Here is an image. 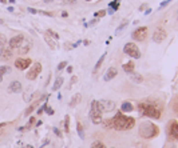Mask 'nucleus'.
<instances>
[{"mask_svg":"<svg viewBox=\"0 0 178 148\" xmlns=\"http://www.w3.org/2000/svg\"><path fill=\"white\" fill-rule=\"evenodd\" d=\"M112 121H114V130H117V131L131 130L135 125V119L131 116H126L122 112H118L115 116L112 117Z\"/></svg>","mask_w":178,"mask_h":148,"instance_id":"1","label":"nucleus"},{"mask_svg":"<svg viewBox=\"0 0 178 148\" xmlns=\"http://www.w3.org/2000/svg\"><path fill=\"white\" fill-rule=\"evenodd\" d=\"M138 111H139V114L142 116L153 117V119H159L161 117V111L154 104L147 103V101L138 104Z\"/></svg>","mask_w":178,"mask_h":148,"instance_id":"2","label":"nucleus"},{"mask_svg":"<svg viewBox=\"0 0 178 148\" xmlns=\"http://www.w3.org/2000/svg\"><path fill=\"white\" fill-rule=\"evenodd\" d=\"M159 130L154 123L151 121H143L139 125V135L143 139H151L154 136H157Z\"/></svg>","mask_w":178,"mask_h":148,"instance_id":"3","label":"nucleus"},{"mask_svg":"<svg viewBox=\"0 0 178 148\" xmlns=\"http://www.w3.org/2000/svg\"><path fill=\"white\" fill-rule=\"evenodd\" d=\"M90 117H91V121L94 124H101L102 121H103V119H102V111L99 110L98 101H97V100H92V101H91Z\"/></svg>","mask_w":178,"mask_h":148,"instance_id":"4","label":"nucleus"},{"mask_svg":"<svg viewBox=\"0 0 178 148\" xmlns=\"http://www.w3.org/2000/svg\"><path fill=\"white\" fill-rule=\"evenodd\" d=\"M123 52H125L126 55H129L130 58H134V59L141 58V51H139V48L137 47L135 43H127V44L123 47Z\"/></svg>","mask_w":178,"mask_h":148,"instance_id":"5","label":"nucleus"},{"mask_svg":"<svg viewBox=\"0 0 178 148\" xmlns=\"http://www.w3.org/2000/svg\"><path fill=\"white\" fill-rule=\"evenodd\" d=\"M40 72H42V64H40V63H34V64L30 67L28 72L26 73V77H27L28 80H35L36 77L40 75Z\"/></svg>","mask_w":178,"mask_h":148,"instance_id":"6","label":"nucleus"},{"mask_svg":"<svg viewBox=\"0 0 178 148\" xmlns=\"http://www.w3.org/2000/svg\"><path fill=\"white\" fill-rule=\"evenodd\" d=\"M98 107L102 112H111L115 110V103L112 100H99Z\"/></svg>","mask_w":178,"mask_h":148,"instance_id":"7","label":"nucleus"},{"mask_svg":"<svg viewBox=\"0 0 178 148\" xmlns=\"http://www.w3.org/2000/svg\"><path fill=\"white\" fill-rule=\"evenodd\" d=\"M131 38L137 41H143L147 38V27H139L131 34Z\"/></svg>","mask_w":178,"mask_h":148,"instance_id":"8","label":"nucleus"},{"mask_svg":"<svg viewBox=\"0 0 178 148\" xmlns=\"http://www.w3.org/2000/svg\"><path fill=\"white\" fill-rule=\"evenodd\" d=\"M32 64V60L31 59H27V58H19L15 60V67L19 69V71H24V69L30 68Z\"/></svg>","mask_w":178,"mask_h":148,"instance_id":"9","label":"nucleus"},{"mask_svg":"<svg viewBox=\"0 0 178 148\" xmlns=\"http://www.w3.org/2000/svg\"><path fill=\"white\" fill-rule=\"evenodd\" d=\"M23 40H24V35H15L14 38H11L10 41H8V45H10L11 49H15V48H19V45L23 43Z\"/></svg>","mask_w":178,"mask_h":148,"instance_id":"10","label":"nucleus"},{"mask_svg":"<svg viewBox=\"0 0 178 148\" xmlns=\"http://www.w3.org/2000/svg\"><path fill=\"white\" fill-rule=\"evenodd\" d=\"M166 36H168L166 29H164V28H157L155 32L153 34V40L155 41V43H161V41H164L165 39H166Z\"/></svg>","mask_w":178,"mask_h":148,"instance_id":"11","label":"nucleus"},{"mask_svg":"<svg viewBox=\"0 0 178 148\" xmlns=\"http://www.w3.org/2000/svg\"><path fill=\"white\" fill-rule=\"evenodd\" d=\"M12 49L10 47H3V48H0V60H3V62H8L11 58H12Z\"/></svg>","mask_w":178,"mask_h":148,"instance_id":"12","label":"nucleus"},{"mask_svg":"<svg viewBox=\"0 0 178 148\" xmlns=\"http://www.w3.org/2000/svg\"><path fill=\"white\" fill-rule=\"evenodd\" d=\"M31 47H32L31 40H26V39H24V40H23V43L19 45V48H18L19 55H26V53H28V51L31 49Z\"/></svg>","mask_w":178,"mask_h":148,"instance_id":"13","label":"nucleus"},{"mask_svg":"<svg viewBox=\"0 0 178 148\" xmlns=\"http://www.w3.org/2000/svg\"><path fill=\"white\" fill-rule=\"evenodd\" d=\"M20 91H21V83L18 82V80L12 82L10 84V87H8V92L11 93H19Z\"/></svg>","mask_w":178,"mask_h":148,"instance_id":"14","label":"nucleus"},{"mask_svg":"<svg viewBox=\"0 0 178 148\" xmlns=\"http://www.w3.org/2000/svg\"><path fill=\"white\" fill-rule=\"evenodd\" d=\"M117 75H118V71H117V68L111 67V68H108L107 72L105 73V76H103V80H105V82H110V80H112Z\"/></svg>","mask_w":178,"mask_h":148,"instance_id":"15","label":"nucleus"},{"mask_svg":"<svg viewBox=\"0 0 178 148\" xmlns=\"http://www.w3.org/2000/svg\"><path fill=\"white\" fill-rule=\"evenodd\" d=\"M121 111L122 112H131V111H134V106L130 101H123L122 106H121Z\"/></svg>","mask_w":178,"mask_h":148,"instance_id":"16","label":"nucleus"},{"mask_svg":"<svg viewBox=\"0 0 178 148\" xmlns=\"http://www.w3.org/2000/svg\"><path fill=\"white\" fill-rule=\"evenodd\" d=\"M170 136L171 138H177L178 136V123L177 121H173L170 125Z\"/></svg>","mask_w":178,"mask_h":148,"instance_id":"17","label":"nucleus"},{"mask_svg":"<svg viewBox=\"0 0 178 148\" xmlns=\"http://www.w3.org/2000/svg\"><path fill=\"white\" fill-rule=\"evenodd\" d=\"M134 63L133 62H127V63H125L122 66V68H123V71L125 72H127V73H131V72H134Z\"/></svg>","mask_w":178,"mask_h":148,"instance_id":"18","label":"nucleus"},{"mask_svg":"<svg viewBox=\"0 0 178 148\" xmlns=\"http://www.w3.org/2000/svg\"><path fill=\"white\" fill-rule=\"evenodd\" d=\"M79 101H80V93H75V95L72 96V99H71V101H70V107L71 108L77 107L78 104H79Z\"/></svg>","mask_w":178,"mask_h":148,"instance_id":"19","label":"nucleus"},{"mask_svg":"<svg viewBox=\"0 0 178 148\" xmlns=\"http://www.w3.org/2000/svg\"><path fill=\"white\" fill-rule=\"evenodd\" d=\"M130 77H131V80L135 83H138V84H141V83L143 82V77L139 75V73H135V72H131L130 73Z\"/></svg>","mask_w":178,"mask_h":148,"instance_id":"20","label":"nucleus"},{"mask_svg":"<svg viewBox=\"0 0 178 148\" xmlns=\"http://www.w3.org/2000/svg\"><path fill=\"white\" fill-rule=\"evenodd\" d=\"M44 40H46V43L48 44L50 48H52V49H55V48H56V43H55V40H52V39L50 38L48 35H46V36H44Z\"/></svg>","mask_w":178,"mask_h":148,"instance_id":"21","label":"nucleus"},{"mask_svg":"<svg viewBox=\"0 0 178 148\" xmlns=\"http://www.w3.org/2000/svg\"><path fill=\"white\" fill-rule=\"evenodd\" d=\"M62 84H63V77H58V79L55 80V83H54V87H52V91H58L62 87Z\"/></svg>","mask_w":178,"mask_h":148,"instance_id":"22","label":"nucleus"},{"mask_svg":"<svg viewBox=\"0 0 178 148\" xmlns=\"http://www.w3.org/2000/svg\"><path fill=\"white\" fill-rule=\"evenodd\" d=\"M105 58H106V53H105V55H102L101 58H99V60H98V62H97V64H95V68H94V73L97 72V71H98L99 68H101V66H102V64H103V62H105Z\"/></svg>","mask_w":178,"mask_h":148,"instance_id":"23","label":"nucleus"},{"mask_svg":"<svg viewBox=\"0 0 178 148\" xmlns=\"http://www.w3.org/2000/svg\"><path fill=\"white\" fill-rule=\"evenodd\" d=\"M40 101H42V100H39V101H36V103H34V104H32V106H30V107H28V108H27V110H26V116H28V115L31 114L32 111L35 110V108H36V107H38L39 104H40Z\"/></svg>","mask_w":178,"mask_h":148,"instance_id":"24","label":"nucleus"},{"mask_svg":"<svg viewBox=\"0 0 178 148\" xmlns=\"http://www.w3.org/2000/svg\"><path fill=\"white\" fill-rule=\"evenodd\" d=\"M103 123V125H105L106 128H111V130H114V121H112V117L111 119H106L105 121H102Z\"/></svg>","mask_w":178,"mask_h":148,"instance_id":"25","label":"nucleus"},{"mask_svg":"<svg viewBox=\"0 0 178 148\" xmlns=\"http://www.w3.org/2000/svg\"><path fill=\"white\" fill-rule=\"evenodd\" d=\"M77 131H78V135H79L80 139H84V132H83V127L80 123H77Z\"/></svg>","mask_w":178,"mask_h":148,"instance_id":"26","label":"nucleus"},{"mask_svg":"<svg viewBox=\"0 0 178 148\" xmlns=\"http://www.w3.org/2000/svg\"><path fill=\"white\" fill-rule=\"evenodd\" d=\"M6 44H7V38H6V35L0 32V48L6 47Z\"/></svg>","mask_w":178,"mask_h":148,"instance_id":"27","label":"nucleus"},{"mask_svg":"<svg viewBox=\"0 0 178 148\" xmlns=\"http://www.w3.org/2000/svg\"><path fill=\"white\" fill-rule=\"evenodd\" d=\"M64 131H70V116L68 115H66V117H64Z\"/></svg>","mask_w":178,"mask_h":148,"instance_id":"28","label":"nucleus"},{"mask_svg":"<svg viewBox=\"0 0 178 148\" xmlns=\"http://www.w3.org/2000/svg\"><path fill=\"white\" fill-rule=\"evenodd\" d=\"M11 71V68L8 66H1L0 67V75L3 76V75H6V73H8Z\"/></svg>","mask_w":178,"mask_h":148,"instance_id":"29","label":"nucleus"},{"mask_svg":"<svg viewBox=\"0 0 178 148\" xmlns=\"http://www.w3.org/2000/svg\"><path fill=\"white\" fill-rule=\"evenodd\" d=\"M91 148H106V147L102 141H94V143L91 144Z\"/></svg>","mask_w":178,"mask_h":148,"instance_id":"30","label":"nucleus"},{"mask_svg":"<svg viewBox=\"0 0 178 148\" xmlns=\"http://www.w3.org/2000/svg\"><path fill=\"white\" fill-rule=\"evenodd\" d=\"M66 66H67V62H62L59 66H58V69H59V71H62V69L66 68Z\"/></svg>","mask_w":178,"mask_h":148,"instance_id":"31","label":"nucleus"},{"mask_svg":"<svg viewBox=\"0 0 178 148\" xmlns=\"http://www.w3.org/2000/svg\"><path fill=\"white\" fill-rule=\"evenodd\" d=\"M46 112H47V114H48V115H54V110H52V108H51V107H48V106H46Z\"/></svg>","mask_w":178,"mask_h":148,"instance_id":"32","label":"nucleus"},{"mask_svg":"<svg viewBox=\"0 0 178 148\" xmlns=\"http://www.w3.org/2000/svg\"><path fill=\"white\" fill-rule=\"evenodd\" d=\"M105 15H106V11L102 10V11H99V12H97V14H95V16H97V17H102V16H105Z\"/></svg>","mask_w":178,"mask_h":148,"instance_id":"33","label":"nucleus"},{"mask_svg":"<svg viewBox=\"0 0 178 148\" xmlns=\"http://www.w3.org/2000/svg\"><path fill=\"white\" fill-rule=\"evenodd\" d=\"M35 123V117H30V121H28V124H27V127H24V128H30L32 125V124Z\"/></svg>","mask_w":178,"mask_h":148,"instance_id":"34","label":"nucleus"},{"mask_svg":"<svg viewBox=\"0 0 178 148\" xmlns=\"http://www.w3.org/2000/svg\"><path fill=\"white\" fill-rule=\"evenodd\" d=\"M126 25H127V21L125 20V21H123V23H122V24H121L118 28H117V32H119V31H121V29H122V28H125Z\"/></svg>","mask_w":178,"mask_h":148,"instance_id":"35","label":"nucleus"},{"mask_svg":"<svg viewBox=\"0 0 178 148\" xmlns=\"http://www.w3.org/2000/svg\"><path fill=\"white\" fill-rule=\"evenodd\" d=\"M46 106H47V104H43V106H42V108H39V110H38V115H42L43 114V112H44V110H46Z\"/></svg>","mask_w":178,"mask_h":148,"instance_id":"36","label":"nucleus"},{"mask_svg":"<svg viewBox=\"0 0 178 148\" xmlns=\"http://www.w3.org/2000/svg\"><path fill=\"white\" fill-rule=\"evenodd\" d=\"M47 32H48V34L51 35V36H54V38H55V39H59V35H58V34H55V32H54V31H51V29H48V31H47Z\"/></svg>","mask_w":178,"mask_h":148,"instance_id":"37","label":"nucleus"},{"mask_svg":"<svg viewBox=\"0 0 178 148\" xmlns=\"http://www.w3.org/2000/svg\"><path fill=\"white\" fill-rule=\"evenodd\" d=\"M77 82H78V77H77V76H72V77H71V80H70V84L72 86V84H75Z\"/></svg>","mask_w":178,"mask_h":148,"instance_id":"38","label":"nucleus"},{"mask_svg":"<svg viewBox=\"0 0 178 148\" xmlns=\"http://www.w3.org/2000/svg\"><path fill=\"white\" fill-rule=\"evenodd\" d=\"M63 3L64 4H75L77 0H63Z\"/></svg>","mask_w":178,"mask_h":148,"instance_id":"39","label":"nucleus"},{"mask_svg":"<svg viewBox=\"0 0 178 148\" xmlns=\"http://www.w3.org/2000/svg\"><path fill=\"white\" fill-rule=\"evenodd\" d=\"M54 132H55V135H58L59 138H62V132H60V131H59V130H58V128H56V127H54Z\"/></svg>","mask_w":178,"mask_h":148,"instance_id":"40","label":"nucleus"},{"mask_svg":"<svg viewBox=\"0 0 178 148\" xmlns=\"http://www.w3.org/2000/svg\"><path fill=\"white\" fill-rule=\"evenodd\" d=\"M170 1H171V0H166V1H164V3H161V8L165 7V5H168V4L170 3Z\"/></svg>","mask_w":178,"mask_h":148,"instance_id":"41","label":"nucleus"},{"mask_svg":"<svg viewBox=\"0 0 178 148\" xmlns=\"http://www.w3.org/2000/svg\"><path fill=\"white\" fill-rule=\"evenodd\" d=\"M28 11H30L31 14H36V12H38V11H36L35 8H28Z\"/></svg>","mask_w":178,"mask_h":148,"instance_id":"42","label":"nucleus"},{"mask_svg":"<svg viewBox=\"0 0 178 148\" xmlns=\"http://www.w3.org/2000/svg\"><path fill=\"white\" fill-rule=\"evenodd\" d=\"M67 72H68V73H72V67H67Z\"/></svg>","mask_w":178,"mask_h":148,"instance_id":"43","label":"nucleus"},{"mask_svg":"<svg viewBox=\"0 0 178 148\" xmlns=\"http://www.w3.org/2000/svg\"><path fill=\"white\" fill-rule=\"evenodd\" d=\"M97 23H98V20H97V19H94V20L90 23V25H94V24H97Z\"/></svg>","mask_w":178,"mask_h":148,"instance_id":"44","label":"nucleus"},{"mask_svg":"<svg viewBox=\"0 0 178 148\" xmlns=\"http://www.w3.org/2000/svg\"><path fill=\"white\" fill-rule=\"evenodd\" d=\"M145 8H146V4H142V5H141V7H139V11H143V10H145Z\"/></svg>","mask_w":178,"mask_h":148,"instance_id":"45","label":"nucleus"},{"mask_svg":"<svg viewBox=\"0 0 178 148\" xmlns=\"http://www.w3.org/2000/svg\"><path fill=\"white\" fill-rule=\"evenodd\" d=\"M6 125H7V123H0V128H1V127H6Z\"/></svg>","mask_w":178,"mask_h":148,"instance_id":"46","label":"nucleus"},{"mask_svg":"<svg viewBox=\"0 0 178 148\" xmlns=\"http://www.w3.org/2000/svg\"><path fill=\"white\" fill-rule=\"evenodd\" d=\"M83 43H84V45H88V44H90V41H88V40H84Z\"/></svg>","mask_w":178,"mask_h":148,"instance_id":"47","label":"nucleus"},{"mask_svg":"<svg viewBox=\"0 0 178 148\" xmlns=\"http://www.w3.org/2000/svg\"><path fill=\"white\" fill-rule=\"evenodd\" d=\"M43 1H44V3H51L52 0H43Z\"/></svg>","mask_w":178,"mask_h":148,"instance_id":"48","label":"nucleus"},{"mask_svg":"<svg viewBox=\"0 0 178 148\" xmlns=\"http://www.w3.org/2000/svg\"><path fill=\"white\" fill-rule=\"evenodd\" d=\"M10 3H11V4H14V3H15V0H10Z\"/></svg>","mask_w":178,"mask_h":148,"instance_id":"49","label":"nucleus"},{"mask_svg":"<svg viewBox=\"0 0 178 148\" xmlns=\"http://www.w3.org/2000/svg\"><path fill=\"white\" fill-rule=\"evenodd\" d=\"M6 1H7V0H0V3H6Z\"/></svg>","mask_w":178,"mask_h":148,"instance_id":"50","label":"nucleus"},{"mask_svg":"<svg viewBox=\"0 0 178 148\" xmlns=\"http://www.w3.org/2000/svg\"><path fill=\"white\" fill-rule=\"evenodd\" d=\"M1 80H3V76L0 75V83H1Z\"/></svg>","mask_w":178,"mask_h":148,"instance_id":"51","label":"nucleus"},{"mask_svg":"<svg viewBox=\"0 0 178 148\" xmlns=\"http://www.w3.org/2000/svg\"><path fill=\"white\" fill-rule=\"evenodd\" d=\"M26 148H34V147H32V145H27V147H26Z\"/></svg>","mask_w":178,"mask_h":148,"instance_id":"52","label":"nucleus"},{"mask_svg":"<svg viewBox=\"0 0 178 148\" xmlns=\"http://www.w3.org/2000/svg\"><path fill=\"white\" fill-rule=\"evenodd\" d=\"M1 132H3V131H1V128H0V135H1Z\"/></svg>","mask_w":178,"mask_h":148,"instance_id":"53","label":"nucleus"},{"mask_svg":"<svg viewBox=\"0 0 178 148\" xmlns=\"http://www.w3.org/2000/svg\"><path fill=\"white\" fill-rule=\"evenodd\" d=\"M86 1H91V0H86Z\"/></svg>","mask_w":178,"mask_h":148,"instance_id":"54","label":"nucleus"},{"mask_svg":"<svg viewBox=\"0 0 178 148\" xmlns=\"http://www.w3.org/2000/svg\"><path fill=\"white\" fill-rule=\"evenodd\" d=\"M175 139H177V140H178V136H177V138H175Z\"/></svg>","mask_w":178,"mask_h":148,"instance_id":"55","label":"nucleus"},{"mask_svg":"<svg viewBox=\"0 0 178 148\" xmlns=\"http://www.w3.org/2000/svg\"><path fill=\"white\" fill-rule=\"evenodd\" d=\"M111 148H114V147H111Z\"/></svg>","mask_w":178,"mask_h":148,"instance_id":"56","label":"nucleus"}]
</instances>
